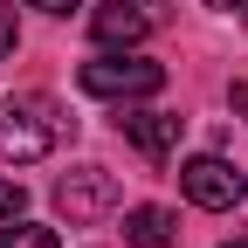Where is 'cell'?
I'll return each instance as SVG.
<instances>
[{
	"label": "cell",
	"mask_w": 248,
	"mask_h": 248,
	"mask_svg": "<svg viewBox=\"0 0 248 248\" xmlns=\"http://www.w3.org/2000/svg\"><path fill=\"white\" fill-rule=\"evenodd\" d=\"M55 145H62V117H55L48 97H14L7 110H0V152H7L14 166L48 159Z\"/></svg>",
	"instance_id": "1"
},
{
	"label": "cell",
	"mask_w": 248,
	"mask_h": 248,
	"mask_svg": "<svg viewBox=\"0 0 248 248\" xmlns=\"http://www.w3.org/2000/svg\"><path fill=\"white\" fill-rule=\"evenodd\" d=\"M76 83L90 90V97H110V104H138V97H159L166 90V69L159 62H145V55H97V62H83Z\"/></svg>",
	"instance_id": "2"
},
{
	"label": "cell",
	"mask_w": 248,
	"mask_h": 248,
	"mask_svg": "<svg viewBox=\"0 0 248 248\" xmlns=\"http://www.w3.org/2000/svg\"><path fill=\"white\" fill-rule=\"evenodd\" d=\"M179 186H186V200L193 207H207V214H228V207H241V172L221 159V152H200V159H186L179 166Z\"/></svg>",
	"instance_id": "3"
},
{
	"label": "cell",
	"mask_w": 248,
	"mask_h": 248,
	"mask_svg": "<svg viewBox=\"0 0 248 248\" xmlns=\"http://www.w3.org/2000/svg\"><path fill=\"white\" fill-rule=\"evenodd\" d=\"M90 35L104 48H138L152 35V14H145V0H104L97 14H90Z\"/></svg>",
	"instance_id": "4"
},
{
	"label": "cell",
	"mask_w": 248,
	"mask_h": 248,
	"mask_svg": "<svg viewBox=\"0 0 248 248\" xmlns=\"http://www.w3.org/2000/svg\"><path fill=\"white\" fill-rule=\"evenodd\" d=\"M55 200H62V214H69V221H90V214H104V207L117 200V186H110L104 166H83V172H69V179L55 186Z\"/></svg>",
	"instance_id": "5"
},
{
	"label": "cell",
	"mask_w": 248,
	"mask_h": 248,
	"mask_svg": "<svg viewBox=\"0 0 248 248\" xmlns=\"http://www.w3.org/2000/svg\"><path fill=\"white\" fill-rule=\"evenodd\" d=\"M117 124H124V138H131L145 159H166V152L179 145V117L172 110H124Z\"/></svg>",
	"instance_id": "6"
},
{
	"label": "cell",
	"mask_w": 248,
	"mask_h": 248,
	"mask_svg": "<svg viewBox=\"0 0 248 248\" xmlns=\"http://www.w3.org/2000/svg\"><path fill=\"white\" fill-rule=\"evenodd\" d=\"M124 241L131 248H166L172 241V214L166 207H131L124 214Z\"/></svg>",
	"instance_id": "7"
},
{
	"label": "cell",
	"mask_w": 248,
	"mask_h": 248,
	"mask_svg": "<svg viewBox=\"0 0 248 248\" xmlns=\"http://www.w3.org/2000/svg\"><path fill=\"white\" fill-rule=\"evenodd\" d=\"M0 248H62V241L42 221H0Z\"/></svg>",
	"instance_id": "8"
},
{
	"label": "cell",
	"mask_w": 248,
	"mask_h": 248,
	"mask_svg": "<svg viewBox=\"0 0 248 248\" xmlns=\"http://www.w3.org/2000/svg\"><path fill=\"white\" fill-rule=\"evenodd\" d=\"M21 207H28V193L14 179H0V221H21Z\"/></svg>",
	"instance_id": "9"
},
{
	"label": "cell",
	"mask_w": 248,
	"mask_h": 248,
	"mask_svg": "<svg viewBox=\"0 0 248 248\" xmlns=\"http://www.w3.org/2000/svg\"><path fill=\"white\" fill-rule=\"evenodd\" d=\"M14 42H21V28H14V7L0 0V55H14Z\"/></svg>",
	"instance_id": "10"
},
{
	"label": "cell",
	"mask_w": 248,
	"mask_h": 248,
	"mask_svg": "<svg viewBox=\"0 0 248 248\" xmlns=\"http://www.w3.org/2000/svg\"><path fill=\"white\" fill-rule=\"evenodd\" d=\"M28 7H42V14H69V7H83V0H28Z\"/></svg>",
	"instance_id": "11"
},
{
	"label": "cell",
	"mask_w": 248,
	"mask_h": 248,
	"mask_svg": "<svg viewBox=\"0 0 248 248\" xmlns=\"http://www.w3.org/2000/svg\"><path fill=\"white\" fill-rule=\"evenodd\" d=\"M234 110H248V83H234Z\"/></svg>",
	"instance_id": "12"
},
{
	"label": "cell",
	"mask_w": 248,
	"mask_h": 248,
	"mask_svg": "<svg viewBox=\"0 0 248 248\" xmlns=\"http://www.w3.org/2000/svg\"><path fill=\"white\" fill-rule=\"evenodd\" d=\"M207 7H228V14H234V7H248V0H207Z\"/></svg>",
	"instance_id": "13"
},
{
	"label": "cell",
	"mask_w": 248,
	"mask_h": 248,
	"mask_svg": "<svg viewBox=\"0 0 248 248\" xmlns=\"http://www.w3.org/2000/svg\"><path fill=\"white\" fill-rule=\"evenodd\" d=\"M228 248H248V241H228Z\"/></svg>",
	"instance_id": "14"
}]
</instances>
